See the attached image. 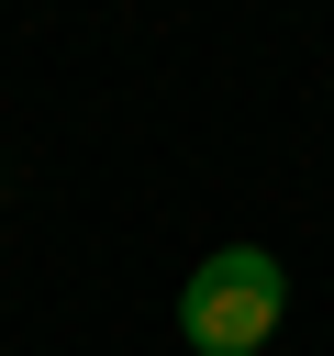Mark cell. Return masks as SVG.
Returning a JSON list of instances; mask_svg holds the SVG:
<instances>
[{"label":"cell","mask_w":334,"mask_h":356,"mask_svg":"<svg viewBox=\"0 0 334 356\" xmlns=\"http://www.w3.org/2000/svg\"><path fill=\"white\" fill-rule=\"evenodd\" d=\"M278 312H289V267H278L267 245H223V256H200L189 289H178L189 356H256V345L278 334Z\"/></svg>","instance_id":"obj_1"}]
</instances>
